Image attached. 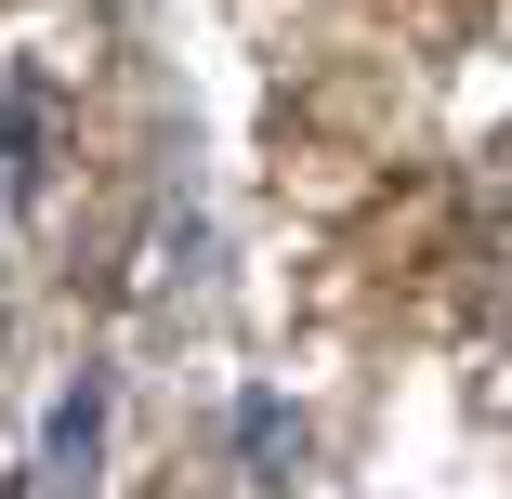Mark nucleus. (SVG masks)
<instances>
[{"label":"nucleus","instance_id":"obj_1","mask_svg":"<svg viewBox=\"0 0 512 499\" xmlns=\"http://www.w3.org/2000/svg\"><path fill=\"white\" fill-rule=\"evenodd\" d=\"M40 171H53V106H40L27 66H0V211H27Z\"/></svg>","mask_w":512,"mask_h":499},{"label":"nucleus","instance_id":"obj_2","mask_svg":"<svg viewBox=\"0 0 512 499\" xmlns=\"http://www.w3.org/2000/svg\"><path fill=\"white\" fill-rule=\"evenodd\" d=\"M92 460H106V368H79L53 394V421H40V486H92Z\"/></svg>","mask_w":512,"mask_h":499},{"label":"nucleus","instance_id":"obj_3","mask_svg":"<svg viewBox=\"0 0 512 499\" xmlns=\"http://www.w3.org/2000/svg\"><path fill=\"white\" fill-rule=\"evenodd\" d=\"M237 447L263 460V486H289V473H302V421L276 408V394H250V408H237Z\"/></svg>","mask_w":512,"mask_h":499}]
</instances>
